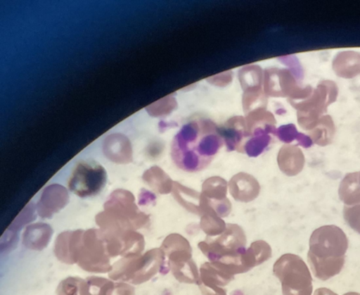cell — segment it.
I'll return each instance as SVG.
<instances>
[{"instance_id":"6da1fadb","label":"cell","mask_w":360,"mask_h":295,"mask_svg":"<svg viewBox=\"0 0 360 295\" xmlns=\"http://www.w3.org/2000/svg\"><path fill=\"white\" fill-rule=\"evenodd\" d=\"M223 145L222 132L207 119L184 125L172 147L175 164L184 172H196L210 165Z\"/></svg>"},{"instance_id":"7a4b0ae2","label":"cell","mask_w":360,"mask_h":295,"mask_svg":"<svg viewBox=\"0 0 360 295\" xmlns=\"http://www.w3.org/2000/svg\"><path fill=\"white\" fill-rule=\"evenodd\" d=\"M348 238L335 225H325L316 229L309 240L308 261L313 274L321 281L339 275L346 262Z\"/></svg>"},{"instance_id":"3957f363","label":"cell","mask_w":360,"mask_h":295,"mask_svg":"<svg viewBox=\"0 0 360 295\" xmlns=\"http://www.w3.org/2000/svg\"><path fill=\"white\" fill-rule=\"evenodd\" d=\"M246 236L240 225L229 224L224 233L215 239L207 237L199 244L200 251L211 263H218L233 275L246 273L244 255Z\"/></svg>"},{"instance_id":"277c9868","label":"cell","mask_w":360,"mask_h":295,"mask_svg":"<svg viewBox=\"0 0 360 295\" xmlns=\"http://www.w3.org/2000/svg\"><path fill=\"white\" fill-rule=\"evenodd\" d=\"M273 273L281 282L283 295H312V275L302 257L282 256L273 266Z\"/></svg>"},{"instance_id":"5b68a950","label":"cell","mask_w":360,"mask_h":295,"mask_svg":"<svg viewBox=\"0 0 360 295\" xmlns=\"http://www.w3.org/2000/svg\"><path fill=\"white\" fill-rule=\"evenodd\" d=\"M107 174L102 166L96 163L79 164L68 183L70 190L79 198L96 196L103 190Z\"/></svg>"},{"instance_id":"8992f818","label":"cell","mask_w":360,"mask_h":295,"mask_svg":"<svg viewBox=\"0 0 360 295\" xmlns=\"http://www.w3.org/2000/svg\"><path fill=\"white\" fill-rule=\"evenodd\" d=\"M230 194L238 202L253 201L259 194L260 187L257 181L245 173L234 176L229 183Z\"/></svg>"},{"instance_id":"52a82bcc","label":"cell","mask_w":360,"mask_h":295,"mask_svg":"<svg viewBox=\"0 0 360 295\" xmlns=\"http://www.w3.org/2000/svg\"><path fill=\"white\" fill-rule=\"evenodd\" d=\"M234 275L217 263L208 262L200 268V282L210 287H223L229 284Z\"/></svg>"},{"instance_id":"ba28073f","label":"cell","mask_w":360,"mask_h":295,"mask_svg":"<svg viewBox=\"0 0 360 295\" xmlns=\"http://www.w3.org/2000/svg\"><path fill=\"white\" fill-rule=\"evenodd\" d=\"M272 256V249L270 244L263 240L253 241L244 256V262L248 271L259 266Z\"/></svg>"},{"instance_id":"9c48e42d","label":"cell","mask_w":360,"mask_h":295,"mask_svg":"<svg viewBox=\"0 0 360 295\" xmlns=\"http://www.w3.org/2000/svg\"><path fill=\"white\" fill-rule=\"evenodd\" d=\"M200 228L207 234L208 237L221 236L226 230V224L221 217L210 209L202 215L200 220Z\"/></svg>"},{"instance_id":"30bf717a","label":"cell","mask_w":360,"mask_h":295,"mask_svg":"<svg viewBox=\"0 0 360 295\" xmlns=\"http://www.w3.org/2000/svg\"><path fill=\"white\" fill-rule=\"evenodd\" d=\"M227 185L221 177H211L203 184V196L211 201L226 199Z\"/></svg>"},{"instance_id":"8fae6325","label":"cell","mask_w":360,"mask_h":295,"mask_svg":"<svg viewBox=\"0 0 360 295\" xmlns=\"http://www.w3.org/2000/svg\"><path fill=\"white\" fill-rule=\"evenodd\" d=\"M344 219L348 226L360 234V204L344 208Z\"/></svg>"},{"instance_id":"7c38bea8","label":"cell","mask_w":360,"mask_h":295,"mask_svg":"<svg viewBox=\"0 0 360 295\" xmlns=\"http://www.w3.org/2000/svg\"><path fill=\"white\" fill-rule=\"evenodd\" d=\"M207 202L208 206H210L211 209H213L219 217H229L231 211H232V203H231L229 199L221 200V201H211V200L207 199Z\"/></svg>"},{"instance_id":"4fadbf2b","label":"cell","mask_w":360,"mask_h":295,"mask_svg":"<svg viewBox=\"0 0 360 295\" xmlns=\"http://www.w3.org/2000/svg\"><path fill=\"white\" fill-rule=\"evenodd\" d=\"M200 290L203 295H227L226 291L223 287H210L199 282Z\"/></svg>"},{"instance_id":"5bb4252c","label":"cell","mask_w":360,"mask_h":295,"mask_svg":"<svg viewBox=\"0 0 360 295\" xmlns=\"http://www.w3.org/2000/svg\"><path fill=\"white\" fill-rule=\"evenodd\" d=\"M314 295H338L335 292H333L332 290L326 289V287H321V289H318L314 292Z\"/></svg>"},{"instance_id":"9a60e30c","label":"cell","mask_w":360,"mask_h":295,"mask_svg":"<svg viewBox=\"0 0 360 295\" xmlns=\"http://www.w3.org/2000/svg\"><path fill=\"white\" fill-rule=\"evenodd\" d=\"M343 295H360V294L356 293V292H349V293L345 294Z\"/></svg>"}]
</instances>
